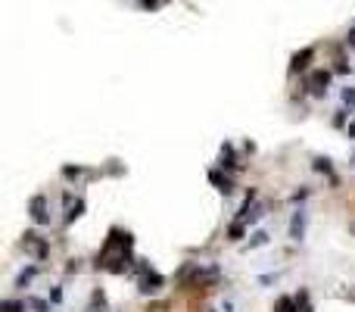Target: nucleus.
I'll list each match as a JSON object with an SVG mask.
<instances>
[{
	"label": "nucleus",
	"mask_w": 355,
	"mask_h": 312,
	"mask_svg": "<svg viewBox=\"0 0 355 312\" xmlns=\"http://www.w3.org/2000/svg\"><path fill=\"white\" fill-rule=\"evenodd\" d=\"M137 271H140V281H137V290L143 294V297H150V294H159L162 287H165V278L156 271L150 262H143V259H137Z\"/></svg>",
	"instance_id": "1"
},
{
	"label": "nucleus",
	"mask_w": 355,
	"mask_h": 312,
	"mask_svg": "<svg viewBox=\"0 0 355 312\" xmlns=\"http://www.w3.org/2000/svg\"><path fill=\"white\" fill-rule=\"evenodd\" d=\"M327 85H330V72L327 69H311L305 75V88L311 97H324L327 94Z\"/></svg>",
	"instance_id": "2"
},
{
	"label": "nucleus",
	"mask_w": 355,
	"mask_h": 312,
	"mask_svg": "<svg viewBox=\"0 0 355 312\" xmlns=\"http://www.w3.org/2000/svg\"><path fill=\"white\" fill-rule=\"evenodd\" d=\"M22 247L41 262V259H47V253H50V247H47V241H41L37 238V231H25V238H22Z\"/></svg>",
	"instance_id": "3"
},
{
	"label": "nucleus",
	"mask_w": 355,
	"mask_h": 312,
	"mask_svg": "<svg viewBox=\"0 0 355 312\" xmlns=\"http://www.w3.org/2000/svg\"><path fill=\"white\" fill-rule=\"evenodd\" d=\"M28 216H31V222L34 225H50V212H47V197H31V203H28Z\"/></svg>",
	"instance_id": "4"
},
{
	"label": "nucleus",
	"mask_w": 355,
	"mask_h": 312,
	"mask_svg": "<svg viewBox=\"0 0 355 312\" xmlns=\"http://www.w3.org/2000/svg\"><path fill=\"white\" fill-rule=\"evenodd\" d=\"M305 225H308V212H305V209H296L293 219H290V241H293V244H299V241L305 238Z\"/></svg>",
	"instance_id": "5"
},
{
	"label": "nucleus",
	"mask_w": 355,
	"mask_h": 312,
	"mask_svg": "<svg viewBox=\"0 0 355 312\" xmlns=\"http://www.w3.org/2000/svg\"><path fill=\"white\" fill-rule=\"evenodd\" d=\"M209 181L215 184L218 193H224V197L234 193V181H231V175H221V169H209Z\"/></svg>",
	"instance_id": "6"
},
{
	"label": "nucleus",
	"mask_w": 355,
	"mask_h": 312,
	"mask_svg": "<svg viewBox=\"0 0 355 312\" xmlns=\"http://www.w3.org/2000/svg\"><path fill=\"white\" fill-rule=\"evenodd\" d=\"M311 60H315V47H305V50H299V53L290 60V72H293V75H296V72H305Z\"/></svg>",
	"instance_id": "7"
},
{
	"label": "nucleus",
	"mask_w": 355,
	"mask_h": 312,
	"mask_svg": "<svg viewBox=\"0 0 355 312\" xmlns=\"http://www.w3.org/2000/svg\"><path fill=\"white\" fill-rule=\"evenodd\" d=\"M81 212H85V200H75V206H72V193H66V225H72Z\"/></svg>",
	"instance_id": "8"
},
{
	"label": "nucleus",
	"mask_w": 355,
	"mask_h": 312,
	"mask_svg": "<svg viewBox=\"0 0 355 312\" xmlns=\"http://www.w3.org/2000/svg\"><path fill=\"white\" fill-rule=\"evenodd\" d=\"M221 169H227V172H237V169H240V163H237V156H234V147H231V144L221 147Z\"/></svg>",
	"instance_id": "9"
},
{
	"label": "nucleus",
	"mask_w": 355,
	"mask_h": 312,
	"mask_svg": "<svg viewBox=\"0 0 355 312\" xmlns=\"http://www.w3.org/2000/svg\"><path fill=\"white\" fill-rule=\"evenodd\" d=\"M243 234H246V222H240V219H234V225L227 228V241H243Z\"/></svg>",
	"instance_id": "10"
},
{
	"label": "nucleus",
	"mask_w": 355,
	"mask_h": 312,
	"mask_svg": "<svg viewBox=\"0 0 355 312\" xmlns=\"http://www.w3.org/2000/svg\"><path fill=\"white\" fill-rule=\"evenodd\" d=\"M34 275H37V265H28V268H22L19 275H16V287H28V284L34 281Z\"/></svg>",
	"instance_id": "11"
},
{
	"label": "nucleus",
	"mask_w": 355,
	"mask_h": 312,
	"mask_svg": "<svg viewBox=\"0 0 355 312\" xmlns=\"http://www.w3.org/2000/svg\"><path fill=\"white\" fill-rule=\"evenodd\" d=\"M311 169L321 172V175H333V163L327 160V156H315V160H311Z\"/></svg>",
	"instance_id": "12"
},
{
	"label": "nucleus",
	"mask_w": 355,
	"mask_h": 312,
	"mask_svg": "<svg viewBox=\"0 0 355 312\" xmlns=\"http://www.w3.org/2000/svg\"><path fill=\"white\" fill-rule=\"evenodd\" d=\"M274 312H299L296 297H281L278 303H274Z\"/></svg>",
	"instance_id": "13"
},
{
	"label": "nucleus",
	"mask_w": 355,
	"mask_h": 312,
	"mask_svg": "<svg viewBox=\"0 0 355 312\" xmlns=\"http://www.w3.org/2000/svg\"><path fill=\"white\" fill-rule=\"evenodd\" d=\"M25 303H28L34 312H50V303H47V300H41V297H28Z\"/></svg>",
	"instance_id": "14"
},
{
	"label": "nucleus",
	"mask_w": 355,
	"mask_h": 312,
	"mask_svg": "<svg viewBox=\"0 0 355 312\" xmlns=\"http://www.w3.org/2000/svg\"><path fill=\"white\" fill-rule=\"evenodd\" d=\"M0 312H25V303H19V300H4V303H0Z\"/></svg>",
	"instance_id": "15"
},
{
	"label": "nucleus",
	"mask_w": 355,
	"mask_h": 312,
	"mask_svg": "<svg viewBox=\"0 0 355 312\" xmlns=\"http://www.w3.org/2000/svg\"><path fill=\"white\" fill-rule=\"evenodd\" d=\"M343 106L352 112L355 109V88H343Z\"/></svg>",
	"instance_id": "16"
},
{
	"label": "nucleus",
	"mask_w": 355,
	"mask_h": 312,
	"mask_svg": "<svg viewBox=\"0 0 355 312\" xmlns=\"http://www.w3.org/2000/svg\"><path fill=\"white\" fill-rule=\"evenodd\" d=\"M268 244V234L265 231H256L253 238H249V250H256V247H265Z\"/></svg>",
	"instance_id": "17"
},
{
	"label": "nucleus",
	"mask_w": 355,
	"mask_h": 312,
	"mask_svg": "<svg viewBox=\"0 0 355 312\" xmlns=\"http://www.w3.org/2000/svg\"><path fill=\"white\" fill-rule=\"evenodd\" d=\"M78 175H85V169H81V166H62V178H69V181H72V178H78Z\"/></svg>",
	"instance_id": "18"
},
{
	"label": "nucleus",
	"mask_w": 355,
	"mask_h": 312,
	"mask_svg": "<svg viewBox=\"0 0 355 312\" xmlns=\"http://www.w3.org/2000/svg\"><path fill=\"white\" fill-rule=\"evenodd\" d=\"M333 125H337V128H346V109H340V112L333 115Z\"/></svg>",
	"instance_id": "19"
},
{
	"label": "nucleus",
	"mask_w": 355,
	"mask_h": 312,
	"mask_svg": "<svg viewBox=\"0 0 355 312\" xmlns=\"http://www.w3.org/2000/svg\"><path fill=\"white\" fill-rule=\"evenodd\" d=\"M94 306H100V309L106 306V294L103 290H94Z\"/></svg>",
	"instance_id": "20"
},
{
	"label": "nucleus",
	"mask_w": 355,
	"mask_h": 312,
	"mask_svg": "<svg viewBox=\"0 0 355 312\" xmlns=\"http://www.w3.org/2000/svg\"><path fill=\"white\" fill-rule=\"evenodd\" d=\"M305 197H308V187H302V190H296V193H293V203H302Z\"/></svg>",
	"instance_id": "21"
},
{
	"label": "nucleus",
	"mask_w": 355,
	"mask_h": 312,
	"mask_svg": "<svg viewBox=\"0 0 355 312\" xmlns=\"http://www.w3.org/2000/svg\"><path fill=\"white\" fill-rule=\"evenodd\" d=\"M50 303H62V290H59V287L50 290Z\"/></svg>",
	"instance_id": "22"
},
{
	"label": "nucleus",
	"mask_w": 355,
	"mask_h": 312,
	"mask_svg": "<svg viewBox=\"0 0 355 312\" xmlns=\"http://www.w3.org/2000/svg\"><path fill=\"white\" fill-rule=\"evenodd\" d=\"M78 268H81V262H78V259H69V265H66V271H78Z\"/></svg>",
	"instance_id": "23"
},
{
	"label": "nucleus",
	"mask_w": 355,
	"mask_h": 312,
	"mask_svg": "<svg viewBox=\"0 0 355 312\" xmlns=\"http://www.w3.org/2000/svg\"><path fill=\"white\" fill-rule=\"evenodd\" d=\"M156 4H159V0H140V7H143V10H156Z\"/></svg>",
	"instance_id": "24"
},
{
	"label": "nucleus",
	"mask_w": 355,
	"mask_h": 312,
	"mask_svg": "<svg viewBox=\"0 0 355 312\" xmlns=\"http://www.w3.org/2000/svg\"><path fill=\"white\" fill-rule=\"evenodd\" d=\"M346 134H349V138H355V119H352V122L346 125Z\"/></svg>",
	"instance_id": "25"
},
{
	"label": "nucleus",
	"mask_w": 355,
	"mask_h": 312,
	"mask_svg": "<svg viewBox=\"0 0 355 312\" xmlns=\"http://www.w3.org/2000/svg\"><path fill=\"white\" fill-rule=\"evenodd\" d=\"M346 44H349V47H355V31H349V37H346Z\"/></svg>",
	"instance_id": "26"
},
{
	"label": "nucleus",
	"mask_w": 355,
	"mask_h": 312,
	"mask_svg": "<svg viewBox=\"0 0 355 312\" xmlns=\"http://www.w3.org/2000/svg\"><path fill=\"white\" fill-rule=\"evenodd\" d=\"M299 312H315V309H311V306H308V303H305V306H302V309H299Z\"/></svg>",
	"instance_id": "27"
},
{
	"label": "nucleus",
	"mask_w": 355,
	"mask_h": 312,
	"mask_svg": "<svg viewBox=\"0 0 355 312\" xmlns=\"http://www.w3.org/2000/svg\"><path fill=\"white\" fill-rule=\"evenodd\" d=\"M352 166H355V156H352Z\"/></svg>",
	"instance_id": "28"
}]
</instances>
